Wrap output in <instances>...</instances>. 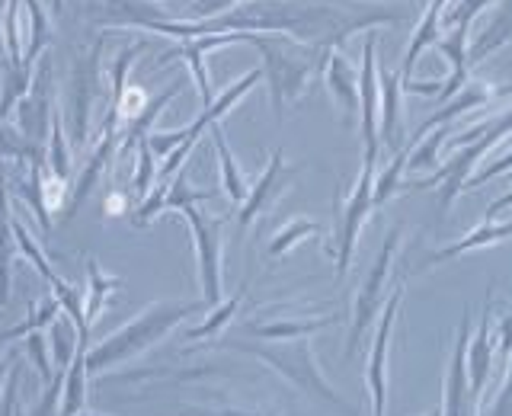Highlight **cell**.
Listing matches in <instances>:
<instances>
[{
    "label": "cell",
    "mask_w": 512,
    "mask_h": 416,
    "mask_svg": "<svg viewBox=\"0 0 512 416\" xmlns=\"http://www.w3.org/2000/svg\"><path fill=\"white\" fill-rule=\"evenodd\" d=\"M381 87H378V64H375V36H368L359 74V125L365 138V160L362 164H378L381 148Z\"/></svg>",
    "instance_id": "ba28073f"
},
{
    "label": "cell",
    "mask_w": 512,
    "mask_h": 416,
    "mask_svg": "<svg viewBox=\"0 0 512 416\" xmlns=\"http://www.w3.org/2000/svg\"><path fill=\"white\" fill-rule=\"evenodd\" d=\"M0 157H10V160H42L45 151L42 144H36L32 138H26L23 132H16L7 122H0Z\"/></svg>",
    "instance_id": "1f68e13d"
},
{
    "label": "cell",
    "mask_w": 512,
    "mask_h": 416,
    "mask_svg": "<svg viewBox=\"0 0 512 416\" xmlns=\"http://www.w3.org/2000/svg\"><path fill=\"white\" fill-rule=\"evenodd\" d=\"M445 135H448V125H442V128H436L432 132V138L423 144V148H416L413 154H410V170H423V167H439V148H442V141H445Z\"/></svg>",
    "instance_id": "d590c367"
},
{
    "label": "cell",
    "mask_w": 512,
    "mask_h": 416,
    "mask_svg": "<svg viewBox=\"0 0 512 416\" xmlns=\"http://www.w3.org/2000/svg\"><path fill=\"white\" fill-rule=\"evenodd\" d=\"M106 212L109 215H119L122 212V196H119V192H112V199L106 202Z\"/></svg>",
    "instance_id": "ee69618b"
},
{
    "label": "cell",
    "mask_w": 512,
    "mask_h": 416,
    "mask_svg": "<svg viewBox=\"0 0 512 416\" xmlns=\"http://www.w3.org/2000/svg\"><path fill=\"white\" fill-rule=\"evenodd\" d=\"M400 298H404V285H397L391 301L384 304L378 330H375V343H372V359H368L365 384H368V394H372V416H384V410H388V349H391L394 320L400 311Z\"/></svg>",
    "instance_id": "9c48e42d"
},
{
    "label": "cell",
    "mask_w": 512,
    "mask_h": 416,
    "mask_svg": "<svg viewBox=\"0 0 512 416\" xmlns=\"http://www.w3.org/2000/svg\"><path fill=\"white\" fill-rule=\"evenodd\" d=\"M260 77H263V71H250V74L240 77L237 84H231L228 90H224L221 96H215V103L208 106V109H202V116H199L196 122H192L189 128H183V138H186V141H199V135L205 132L208 125H218V119L224 116V112H231L256 84H260Z\"/></svg>",
    "instance_id": "9a60e30c"
},
{
    "label": "cell",
    "mask_w": 512,
    "mask_h": 416,
    "mask_svg": "<svg viewBox=\"0 0 512 416\" xmlns=\"http://www.w3.org/2000/svg\"><path fill=\"white\" fill-rule=\"evenodd\" d=\"M237 349L250 352V356L266 362L269 368H276V372L285 381H292L298 391L324 400V404H330L333 410H340L346 416H359L340 394L333 391V384L324 378V372H320L314 346H311V336H301V340H285L279 346H272V343H237Z\"/></svg>",
    "instance_id": "7a4b0ae2"
},
{
    "label": "cell",
    "mask_w": 512,
    "mask_h": 416,
    "mask_svg": "<svg viewBox=\"0 0 512 416\" xmlns=\"http://www.w3.org/2000/svg\"><path fill=\"white\" fill-rule=\"evenodd\" d=\"M100 96V45H93L87 55L74 61V87H71V128H74V144L84 148L90 135V116L93 103Z\"/></svg>",
    "instance_id": "30bf717a"
},
{
    "label": "cell",
    "mask_w": 512,
    "mask_h": 416,
    "mask_svg": "<svg viewBox=\"0 0 512 416\" xmlns=\"http://www.w3.org/2000/svg\"><path fill=\"white\" fill-rule=\"evenodd\" d=\"M58 311H61V304H58L55 295H52V298H45V301H32V304H29V317L23 320V324L0 333V349H4L10 340H20V336H29L32 330H39V327H45V324H55Z\"/></svg>",
    "instance_id": "4316f807"
},
{
    "label": "cell",
    "mask_w": 512,
    "mask_h": 416,
    "mask_svg": "<svg viewBox=\"0 0 512 416\" xmlns=\"http://www.w3.org/2000/svg\"><path fill=\"white\" fill-rule=\"evenodd\" d=\"M336 324V314L330 317H308V320H272V324H247V333L256 340L266 343H285V340H301V336H311L317 330H324Z\"/></svg>",
    "instance_id": "d6986e66"
},
{
    "label": "cell",
    "mask_w": 512,
    "mask_h": 416,
    "mask_svg": "<svg viewBox=\"0 0 512 416\" xmlns=\"http://www.w3.org/2000/svg\"><path fill=\"white\" fill-rule=\"evenodd\" d=\"M509 205H512V192H506V196H503V199H496V202H493V205L487 208V221H493V218H496V215H500V212H503V208H509Z\"/></svg>",
    "instance_id": "7bdbcfd3"
},
{
    "label": "cell",
    "mask_w": 512,
    "mask_h": 416,
    "mask_svg": "<svg viewBox=\"0 0 512 416\" xmlns=\"http://www.w3.org/2000/svg\"><path fill=\"white\" fill-rule=\"evenodd\" d=\"M468 314H464L455 349H452V365H448V381H445V410L442 416H477V404L471 397V381H468Z\"/></svg>",
    "instance_id": "7c38bea8"
},
{
    "label": "cell",
    "mask_w": 512,
    "mask_h": 416,
    "mask_svg": "<svg viewBox=\"0 0 512 416\" xmlns=\"http://www.w3.org/2000/svg\"><path fill=\"white\" fill-rule=\"evenodd\" d=\"M487 100H490V87H484V84H474V87H468V90H461L445 109H439L436 116L426 119L420 128H416L413 138H410V144H420L429 132H436V128H442V125H448L452 119H458L461 112H471V109H477V106H484Z\"/></svg>",
    "instance_id": "ffe728a7"
},
{
    "label": "cell",
    "mask_w": 512,
    "mask_h": 416,
    "mask_svg": "<svg viewBox=\"0 0 512 416\" xmlns=\"http://www.w3.org/2000/svg\"><path fill=\"white\" fill-rule=\"evenodd\" d=\"M87 343H77V352L68 365V375H64V394H61V413L64 416H77L87 404Z\"/></svg>",
    "instance_id": "603a6c76"
},
{
    "label": "cell",
    "mask_w": 512,
    "mask_h": 416,
    "mask_svg": "<svg viewBox=\"0 0 512 416\" xmlns=\"http://www.w3.org/2000/svg\"><path fill=\"white\" fill-rule=\"evenodd\" d=\"M151 183H154V151L148 141L138 144V173H135V196L144 202L151 196Z\"/></svg>",
    "instance_id": "e575fe53"
},
{
    "label": "cell",
    "mask_w": 512,
    "mask_h": 416,
    "mask_svg": "<svg viewBox=\"0 0 512 416\" xmlns=\"http://www.w3.org/2000/svg\"><path fill=\"white\" fill-rule=\"evenodd\" d=\"M493 349L496 343L490 340V304L484 308V317H480L477 333L468 346V381H471V397L480 413V397L490 388V375H493Z\"/></svg>",
    "instance_id": "4fadbf2b"
},
{
    "label": "cell",
    "mask_w": 512,
    "mask_h": 416,
    "mask_svg": "<svg viewBox=\"0 0 512 416\" xmlns=\"http://www.w3.org/2000/svg\"><path fill=\"white\" fill-rule=\"evenodd\" d=\"M381 84V144H388L391 151H400V74L378 71Z\"/></svg>",
    "instance_id": "e0dca14e"
},
{
    "label": "cell",
    "mask_w": 512,
    "mask_h": 416,
    "mask_svg": "<svg viewBox=\"0 0 512 416\" xmlns=\"http://www.w3.org/2000/svg\"><path fill=\"white\" fill-rule=\"evenodd\" d=\"M496 352H500L503 362H509V356H512V311L500 320V327H496Z\"/></svg>",
    "instance_id": "f35d334b"
},
{
    "label": "cell",
    "mask_w": 512,
    "mask_h": 416,
    "mask_svg": "<svg viewBox=\"0 0 512 416\" xmlns=\"http://www.w3.org/2000/svg\"><path fill=\"white\" fill-rule=\"evenodd\" d=\"M509 167H512V151H509V154H506V157L500 160V164H490V167H487L484 173H477V176H474V180H468V186H480V183H487V180H490V176H496V173H503V170H509Z\"/></svg>",
    "instance_id": "60d3db41"
},
{
    "label": "cell",
    "mask_w": 512,
    "mask_h": 416,
    "mask_svg": "<svg viewBox=\"0 0 512 416\" xmlns=\"http://www.w3.org/2000/svg\"><path fill=\"white\" fill-rule=\"evenodd\" d=\"M26 352H29V359L39 365L42 381H45V384H52V381H55V378H52V359H48V352H45V336H42V330H32V333L26 336Z\"/></svg>",
    "instance_id": "8d00e7d4"
},
{
    "label": "cell",
    "mask_w": 512,
    "mask_h": 416,
    "mask_svg": "<svg viewBox=\"0 0 512 416\" xmlns=\"http://www.w3.org/2000/svg\"><path fill=\"white\" fill-rule=\"evenodd\" d=\"M183 215L192 228V237H196L202 301L208 308H218L221 304V228H224V218H205L196 205L183 208Z\"/></svg>",
    "instance_id": "52a82bcc"
},
{
    "label": "cell",
    "mask_w": 512,
    "mask_h": 416,
    "mask_svg": "<svg viewBox=\"0 0 512 416\" xmlns=\"http://www.w3.org/2000/svg\"><path fill=\"white\" fill-rule=\"evenodd\" d=\"M13 253H16V234H13V215H10V192H7V173L0 170V304L10 295Z\"/></svg>",
    "instance_id": "44dd1931"
},
{
    "label": "cell",
    "mask_w": 512,
    "mask_h": 416,
    "mask_svg": "<svg viewBox=\"0 0 512 416\" xmlns=\"http://www.w3.org/2000/svg\"><path fill=\"white\" fill-rule=\"evenodd\" d=\"M512 132V109L509 112H503V116H496L493 122H490V128L484 135H480L474 144H468L452 164H445V167H439L432 176H426V180H413V183H407V189H429V186H436V183H445V189H442V215L452 208V202L458 199V192H461V186H468V173L474 170V164L480 157H484L490 148H496L506 135Z\"/></svg>",
    "instance_id": "8992f818"
},
{
    "label": "cell",
    "mask_w": 512,
    "mask_h": 416,
    "mask_svg": "<svg viewBox=\"0 0 512 416\" xmlns=\"http://www.w3.org/2000/svg\"><path fill=\"white\" fill-rule=\"evenodd\" d=\"M173 55H183V58H186L192 77H196V87H199V93H202V103H205V109H208V106L215 103V96H212V80H208V71H205V48H202V42H199V39H183L180 48H176ZM173 55H167V58H173ZM167 58H164V61H167Z\"/></svg>",
    "instance_id": "f1b7e54d"
},
{
    "label": "cell",
    "mask_w": 512,
    "mask_h": 416,
    "mask_svg": "<svg viewBox=\"0 0 512 416\" xmlns=\"http://www.w3.org/2000/svg\"><path fill=\"white\" fill-rule=\"evenodd\" d=\"M512 237V221L506 224H496V221H484V224H477V228L471 234H464L461 240H455V244H448L436 253H429L426 256V266H436V263H448V260H455V256L461 253H468V250H480V247H493V244H500V240H509Z\"/></svg>",
    "instance_id": "2e32d148"
},
{
    "label": "cell",
    "mask_w": 512,
    "mask_h": 416,
    "mask_svg": "<svg viewBox=\"0 0 512 416\" xmlns=\"http://www.w3.org/2000/svg\"><path fill=\"white\" fill-rule=\"evenodd\" d=\"M490 416H512V356H509V365H506V384L500 397H496V407Z\"/></svg>",
    "instance_id": "ab89813d"
},
{
    "label": "cell",
    "mask_w": 512,
    "mask_h": 416,
    "mask_svg": "<svg viewBox=\"0 0 512 416\" xmlns=\"http://www.w3.org/2000/svg\"><path fill=\"white\" fill-rule=\"evenodd\" d=\"M292 173H295V167H285L282 151H272V157H269V164H266L263 176L256 180V186L250 189L247 202L240 205V212H237V231H240V234H244L260 215H266L272 205H276V199L285 192L288 180H292Z\"/></svg>",
    "instance_id": "8fae6325"
},
{
    "label": "cell",
    "mask_w": 512,
    "mask_h": 416,
    "mask_svg": "<svg viewBox=\"0 0 512 416\" xmlns=\"http://www.w3.org/2000/svg\"><path fill=\"white\" fill-rule=\"evenodd\" d=\"M212 135H215V151H218V160H221V183H224V192H228V199L234 205H244L247 196H250V189H247L244 173H240V167H237V160L228 151V141H224L221 125H212Z\"/></svg>",
    "instance_id": "d4e9b609"
},
{
    "label": "cell",
    "mask_w": 512,
    "mask_h": 416,
    "mask_svg": "<svg viewBox=\"0 0 512 416\" xmlns=\"http://www.w3.org/2000/svg\"><path fill=\"white\" fill-rule=\"evenodd\" d=\"M183 416H263V413H253V410H192Z\"/></svg>",
    "instance_id": "b9f144b4"
},
{
    "label": "cell",
    "mask_w": 512,
    "mask_h": 416,
    "mask_svg": "<svg viewBox=\"0 0 512 416\" xmlns=\"http://www.w3.org/2000/svg\"><path fill=\"white\" fill-rule=\"evenodd\" d=\"M308 237H324V228H320V224L311 221V218H292L276 237L269 240L266 256H269V260H279L282 253H288L292 247H298L301 240H308Z\"/></svg>",
    "instance_id": "484cf974"
},
{
    "label": "cell",
    "mask_w": 512,
    "mask_h": 416,
    "mask_svg": "<svg viewBox=\"0 0 512 416\" xmlns=\"http://www.w3.org/2000/svg\"><path fill=\"white\" fill-rule=\"evenodd\" d=\"M487 4H493V0H461V4L445 16V23H448V26H452V23H455V26H461V23H468V26H471V20L477 16V10H484Z\"/></svg>",
    "instance_id": "74e56055"
},
{
    "label": "cell",
    "mask_w": 512,
    "mask_h": 416,
    "mask_svg": "<svg viewBox=\"0 0 512 416\" xmlns=\"http://www.w3.org/2000/svg\"><path fill=\"white\" fill-rule=\"evenodd\" d=\"M426 416H442V410H439V407H436V410H429V413H426Z\"/></svg>",
    "instance_id": "bcb514c9"
},
{
    "label": "cell",
    "mask_w": 512,
    "mask_h": 416,
    "mask_svg": "<svg viewBox=\"0 0 512 416\" xmlns=\"http://www.w3.org/2000/svg\"><path fill=\"white\" fill-rule=\"evenodd\" d=\"M400 237H404V228H391L388 231L381 253L375 256L372 269L365 272V279L359 285L356 301H352V327H349V340H346V356H356L365 327L372 324L378 308H381V298H384V292H388V282H391L394 253L400 250Z\"/></svg>",
    "instance_id": "277c9868"
},
{
    "label": "cell",
    "mask_w": 512,
    "mask_h": 416,
    "mask_svg": "<svg viewBox=\"0 0 512 416\" xmlns=\"http://www.w3.org/2000/svg\"><path fill=\"white\" fill-rule=\"evenodd\" d=\"M413 148H416V144H404V148H400L397 151V157H394V164L388 167V170H384L381 176H378V180H375V208H381L384 202H388L391 196H394V192L400 189V173H404L407 170V164H410V154H413Z\"/></svg>",
    "instance_id": "d6a6232c"
},
{
    "label": "cell",
    "mask_w": 512,
    "mask_h": 416,
    "mask_svg": "<svg viewBox=\"0 0 512 416\" xmlns=\"http://www.w3.org/2000/svg\"><path fill=\"white\" fill-rule=\"evenodd\" d=\"M45 167L52 170L61 180H71V148H68V138H64V122H61V112H52V144L45 151Z\"/></svg>",
    "instance_id": "f546056e"
},
{
    "label": "cell",
    "mask_w": 512,
    "mask_h": 416,
    "mask_svg": "<svg viewBox=\"0 0 512 416\" xmlns=\"http://www.w3.org/2000/svg\"><path fill=\"white\" fill-rule=\"evenodd\" d=\"M4 381H10V368H7L4 356H0V388H4Z\"/></svg>",
    "instance_id": "f6af8a7d"
},
{
    "label": "cell",
    "mask_w": 512,
    "mask_h": 416,
    "mask_svg": "<svg viewBox=\"0 0 512 416\" xmlns=\"http://www.w3.org/2000/svg\"><path fill=\"white\" fill-rule=\"evenodd\" d=\"M247 298V285L240 288L237 295H231L228 301H221L218 308H212V314L205 317V324H199V327H192V330H186V340H212V336H218L224 327L231 324V317L237 314V308H240V301Z\"/></svg>",
    "instance_id": "83f0119b"
},
{
    "label": "cell",
    "mask_w": 512,
    "mask_h": 416,
    "mask_svg": "<svg viewBox=\"0 0 512 416\" xmlns=\"http://www.w3.org/2000/svg\"><path fill=\"white\" fill-rule=\"evenodd\" d=\"M77 416H93V413H77Z\"/></svg>",
    "instance_id": "7dc6e473"
},
{
    "label": "cell",
    "mask_w": 512,
    "mask_h": 416,
    "mask_svg": "<svg viewBox=\"0 0 512 416\" xmlns=\"http://www.w3.org/2000/svg\"><path fill=\"white\" fill-rule=\"evenodd\" d=\"M468 23H461L455 26V32L448 39H439L436 48L439 52L452 61V77L445 80V87H442V100H452V96H458L464 90V84H468V52H464V45H468Z\"/></svg>",
    "instance_id": "ac0fdd59"
},
{
    "label": "cell",
    "mask_w": 512,
    "mask_h": 416,
    "mask_svg": "<svg viewBox=\"0 0 512 416\" xmlns=\"http://www.w3.org/2000/svg\"><path fill=\"white\" fill-rule=\"evenodd\" d=\"M324 80H327L336 106H340V112H343V122L352 125L359 119V80H356V71H352V64L336 52L327 55Z\"/></svg>",
    "instance_id": "5bb4252c"
},
{
    "label": "cell",
    "mask_w": 512,
    "mask_h": 416,
    "mask_svg": "<svg viewBox=\"0 0 512 416\" xmlns=\"http://www.w3.org/2000/svg\"><path fill=\"white\" fill-rule=\"evenodd\" d=\"M244 42L256 45L263 52V71L269 80L272 109H276V119L282 122L285 106L298 100V96L308 90L311 77L320 71V68H314V52H304V48L285 42V39L253 36V32H244Z\"/></svg>",
    "instance_id": "3957f363"
},
{
    "label": "cell",
    "mask_w": 512,
    "mask_h": 416,
    "mask_svg": "<svg viewBox=\"0 0 512 416\" xmlns=\"http://www.w3.org/2000/svg\"><path fill=\"white\" fill-rule=\"evenodd\" d=\"M333 208H336V244H340V253H336V279H343L349 272L352 253H356L359 234L375 208V167L372 164H362L356 186H352V192L343 202L336 196Z\"/></svg>",
    "instance_id": "5b68a950"
},
{
    "label": "cell",
    "mask_w": 512,
    "mask_h": 416,
    "mask_svg": "<svg viewBox=\"0 0 512 416\" xmlns=\"http://www.w3.org/2000/svg\"><path fill=\"white\" fill-rule=\"evenodd\" d=\"M202 308H208L205 301H157V304H148V308H144L135 320H128L125 327L109 333L103 343L87 349V372L100 375L112 365L141 356L144 349H151L157 340H164L180 320L192 317Z\"/></svg>",
    "instance_id": "6da1fadb"
},
{
    "label": "cell",
    "mask_w": 512,
    "mask_h": 416,
    "mask_svg": "<svg viewBox=\"0 0 512 416\" xmlns=\"http://www.w3.org/2000/svg\"><path fill=\"white\" fill-rule=\"evenodd\" d=\"M87 279H90V292H87V324H93L96 317H100L103 304L109 298V292H116V288L122 285L119 279L106 276V272L100 269V263L96 260H87Z\"/></svg>",
    "instance_id": "4dcf8cb0"
},
{
    "label": "cell",
    "mask_w": 512,
    "mask_h": 416,
    "mask_svg": "<svg viewBox=\"0 0 512 416\" xmlns=\"http://www.w3.org/2000/svg\"><path fill=\"white\" fill-rule=\"evenodd\" d=\"M26 36H29L26 0H7L4 4V48H7V64H13V68H23Z\"/></svg>",
    "instance_id": "7402d4cb"
},
{
    "label": "cell",
    "mask_w": 512,
    "mask_h": 416,
    "mask_svg": "<svg viewBox=\"0 0 512 416\" xmlns=\"http://www.w3.org/2000/svg\"><path fill=\"white\" fill-rule=\"evenodd\" d=\"M205 199H212V192H202V189H189V180H186V170H180L170 180V189H167V202L164 208H189V205H196V202H205Z\"/></svg>",
    "instance_id": "836d02e7"
},
{
    "label": "cell",
    "mask_w": 512,
    "mask_h": 416,
    "mask_svg": "<svg viewBox=\"0 0 512 416\" xmlns=\"http://www.w3.org/2000/svg\"><path fill=\"white\" fill-rule=\"evenodd\" d=\"M176 93H180V84H170L164 93L157 96V100H151V103H148V109H144L138 119L128 122L125 135H122V144H119V157L132 154V148H138L141 141H148V138H151V125H154V119L160 116V112L167 109V103L173 100Z\"/></svg>",
    "instance_id": "cb8c5ba5"
}]
</instances>
